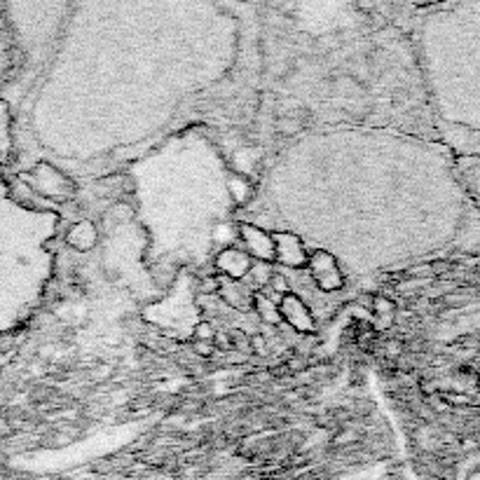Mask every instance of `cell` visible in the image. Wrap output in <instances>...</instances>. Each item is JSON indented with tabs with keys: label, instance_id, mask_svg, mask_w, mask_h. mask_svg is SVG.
I'll return each instance as SVG.
<instances>
[{
	"label": "cell",
	"instance_id": "6da1fadb",
	"mask_svg": "<svg viewBox=\"0 0 480 480\" xmlns=\"http://www.w3.org/2000/svg\"><path fill=\"white\" fill-rule=\"evenodd\" d=\"M21 181L31 185L45 199H66L73 195V183L59 169H54L50 164H38L31 173L21 176Z\"/></svg>",
	"mask_w": 480,
	"mask_h": 480
},
{
	"label": "cell",
	"instance_id": "7a4b0ae2",
	"mask_svg": "<svg viewBox=\"0 0 480 480\" xmlns=\"http://www.w3.org/2000/svg\"><path fill=\"white\" fill-rule=\"evenodd\" d=\"M307 268L312 272V279L321 291H340L345 286V276L338 268V260L328 251H314L307 256Z\"/></svg>",
	"mask_w": 480,
	"mask_h": 480
},
{
	"label": "cell",
	"instance_id": "3957f363",
	"mask_svg": "<svg viewBox=\"0 0 480 480\" xmlns=\"http://www.w3.org/2000/svg\"><path fill=\"white\" fill-rule=\"evenodd\" d=\"M237 237L246 246V253L251 258L260 260V263H274V241H272V234H268L265 230L251 223H241L237 228Z\"/></svg>",
	"mask_w": 480,
	"mask_h": 480
},
{
	"label": "cell",
	"instance_id": "277c9868",
	"mask_svg": "<svg viewBox=\"0 0 480 480\" xmlns=\"http://www.w3.org/2000/svg\"><path fill=\"white\" fill-rule=\"evenodd\" d=\"M274 241V263H281L286 268H305L307 265V253L303 248V241L291 232L272 234Z\"/></svg>",
	"mask_w": 480,
	"mask_h": 480
},
{
	"label": "cell",
	"instance_id": "5b68a950",
	"mask_svg": "<svg viewBox=\"0 0 480 480\" xmlns=\"http://www.w3.org/2000/svg\"><path fill=\"white\" fill-rule=\"evenodd\" d=\"M216 265H218V270L223 272V279L241 281L244 276H248V272H251L253 258L248 256L244 248L228 246V248H223V251L218 253Z\"/></svg>",
	"mask_w": 480,
	"mask_h": 480
},
{
	"label": "cell",
	"instance_id": "8992f818",
	"mask_svg": "<svg viewBox=\"0 0 480 480\" xmlns=\"http://www.w3.org/2000/svg\"><path fill=\"white\" fill-rule=\"evenodd\" d=\"M279 316L286 323H291L296 331H303V333L314 331L312 312L307 309V305H305L296 293H286V296L279 300Z\"/></svg>",
	"mask_w": 480,
	"mask_h": 480
},
{
	"label": "cell",
	"instance_id": "52a82bcc",
	"mask_svg": "<svg viewBox=\"0 0 480 480\" xmlns=\"http://www.w3.org/2000/svg\"><path fill=\"white\" fill-rule=\"evenodd\" d=\"M66 241H68V246L75 248V251H89V248H94L96 241H99V230H96L94 223L80 221L68 230Z\"/></svg>",
	"mask_w": 480,
	"mask_h": 480
},
{
	"label": "cell",
	"instance_id": "ba28073f",
	"mask_svg": "<svg viewBox=\"0 0 480 480\" xmlns=\"http://www.w3.org/2000/svg\"><path fill=\"white\" fill-rule=\"evenodd\" d=\"M221 298L232 307L239 309H248L253 305V293L248 291L241 281H230V279H221V288H218Z\"/></svg>",
	"mask_w": 480,
	"mask_h": 480
},
{
	"label": "cell",
	"instance_id": "9c48e42d",
	"mask_svg": "<svg viewBox=\"0 0 480 480\" xmlns=\"http://www.w3.org/2000/svg\"><path fill=\"white\" fill-rule=\"evenodd\" d=\"M253 309L258 312V316L263 319L265 323H279L281 316H279V303H276L274 298L265 296L263 291L253 293Z\"/></svg>",
	"mask_w": 480,
	"mask_h": 480
},
{
	"label": "cell",
	"instance_id": "30bf717a",
	"mask_svg": "<svg viewBox=\"0 0 480 480\" xmlns=\"http://www.w3.org/2000/svg\"><path fill=\"white\" fill-rule=\"evenodd\" d=\"M373 316H375V328H384L389 326L391 319H394V303L386 298H375L373 300Z\"/></svg>",
	"mask_w": 480,
	"mask_h": 480
},
{
	"label": "cell",
	"instance_id": "8fae6325",
	"mask_svg": "<svg viewBox=\"0 0 480 480\" xmlns=\"http://www.w3.org/2000/svg\"><path fill=\"white\" fill-rule=\"evenodd\" d=\"M248 276H251L253 286L258 288V291H265L268 288V283L272 281V276H274V268H272V263H253L251 265V272H248Z\"/></svg>",
	"mask_w": 480,
	"mask_h": 480
},
{
	"label": "cell",
	"instance_id": "7c38bea8",
	"mask_svg": "<svg viewBox=\"0 0 480 480\" xmlns=\"http://www.w3.org/2000/svg\"><path fill=\"white\" fill-rule=\"evenodd\" d=\"M230 193H232V197L234 201H239V204H244V201L251 197L253 195V188H251V183H248V178L246 176H232L230 178Z\"/></svg>",
	"mask_w": 480,
	"mask_h": 480
},
{
	"label": "cell",
	"instance_id": "4fadbf2b",
	"mask_svg": "<svg viewBox=\"0 0 480 480\" xmlns=\"http://www.w3.org/2000/svg\"><path fill=\"white\" fill-rule=\"evenodd\" d=\"M10 146V113L8 106L0 103V153H5Z\"/></svg>",
	"mask_w": 480,
	"mask_h": 480
},
{
	"label": "cell",
	"instance_id": "5bb4252c",
	"mask_svg": "<svg viewBox=\"0 0 480 480\" xmlns=\"http://www.w3.org/2000/svg\"><path fill=\"white\" fill-rule=\"evenodd\" d=\"M276 127H279V131H281V134H286V136L303 131V122H300L296 115H283V118H279V122H276Z\"/></svg>",
	"mask_w": 480,
	"mask_h": 480
},
{
	"label": "cell",
	"instance_id": "9a60e30c",
	"mask_svg": "<svg viewBox=\"0 0 480 480\" xmlns=\"http://www.w3.org/2000/svg\"><path fill=\"white\" fill-rule=\"evenodd\" d=\"M193 338H195V342H213V340H216V331H213V326L209 321H201L197 323V328H195Z\"/></svg>",
	"mask_w": 480,
	"mask_h": 480
},
{
	"label": "cell",
	"instance_id": "2e32d148",
	"mask_svg": "<svg viewBox=\"0 0 480 480\" xmlns=\"http://www.w3.org/2000/svg\"><path fill=\"white\" fill-rule=\"evenodd\" d=\"M193 349H195V354L201 358H211L216 347H213V342H193Z\"/></svg>",
	"mask_w": 480,
	"mask_h": 480
}]
</instances>
